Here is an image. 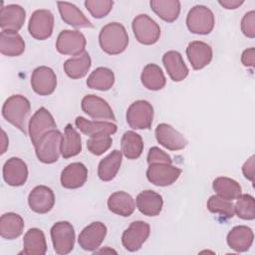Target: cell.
<instances>
[{"mask_svg":"<svg viewBox=\"0 0 255 255\" xmlns=\"http://www.w3.org/2000/svg\"><path fill=\"white\" fill-rule=\"evenodd\" d=\"M85 36L77 30H63L56 41V48L60 54L77 56L85 51Z\"/></svg>","mask_w":255,"mask_h":255,"instance_id":"cell-10","label":"cell"},{"mask_svg":"<svg viewBox=\"0 0 255 255\" xmlns=\"http://www.w3.org/2000/svg\"><path fill=\"white\" fill-rule=\"evenodd\" d=\"M3 178L10 186H21L28 178L27 164L19 157H11L3 165Z\"/></svg>","mask_w":255,"mask_h":255,"instance_id":"cell-19","label":"cell"},{"mask_svg":"<svg viewBox=\"0 0 255 255\" xmlns=\"http://www.w3.org/2000/svg\"><path fill=\"white\" fill-rule=\"evenodd\" d=\"M218 3L223 6L225 9H236L241 6L244 1L243 0H219Z\"/></svg>","mask_w":255,"mask_h":255,"instance_id":"cell-47","label":"cell"},{"mask_svg":"<svg viewBox=\"0 0 255 255\" xmlns=\"http://www.w3.org/2000/svg\"><path fill=\"white\" fill-rule=\"evenodd\" d=\"M31 86L33 91L40 96L51 95L57 86L55 72L46 66L36 68L31 76Z\"/></svg>","mask_w":255,"mask_h":255,"instance_id":"cell-13","label":"cell"},{"mask_svg":"<svg viewBox=\"0 0 255 255\" xmlns=\"http://www.w3.org/2000/svg\"><path fill=\"white\" fill-rule=\"evenodd\" d=\"M59 12L62 20L76 28H92L93 24L83 14V12L74 4L69 2H58L57 3Z\"/></svg>","mask_w":255,"mask_h":255,"instance_id":"cell-25","label":"cell"},{"mask_svg":"<svg viewBox=\"0 0 255 255\" xmlns=\"http://www.w3.org/2000/svg\"><path fill=\"white\" fill-rule=\"evenodd\" d=\"M122 151L115 149L104 157L98 166L99 178L103 181H111L115 178L122 164Z\"/></svg>","mask_w":255,"mask_h":255,"instance_id":"cell-32","label":"cell"},{"mask_svg":"<svg viewBox=\"0 0 255 255\" xmlns=\"http://www.w3.org/2000/svg\"><path fill=\"white\" fill-rule=\"evenodd\" d=\"M115 83L114 72L106 67H99L94 70L87 80V86L90 89L99 91L110 90Z\"/></svg>","mask_w":255,"mask_h":255,"instance_id":"cell-36","label":"cell"},{"mask_svg":"<svg viewBox=\"0 0 255 255\" xmlns=\"http://www.w3.org/2000/svg\"><path fill=\"white\" fill-rule=\"evenodd\" d=\"M150 233L149 225L141 220L133 221L128 229H126L122 236V243L124 247L130 252L137 251L146 241Z\"/></svg>","mask_w":255,"mask_h":255,"instance_id":"cell-11","label":"cell"},{"mask_svg":"<svg viewBox=\"0 0 255 255\" xmlns=\"http://www.w3.org/2000/svg\"><path fill=\"white\" fill-rule=\"evenodd\" d=\"M241 31L248 38L255 37V11L247 12L241 20Z\"/></svg>","mask_w":255,"mask_h":255,"instance_id":"cell-43","label":"cell"},{"mask_svg":"<svg viewBox=\"0 0 255 255\" xmlns=\"http://www.w3.org/2000/svg\"><path fill=\"white\" fill-rule=\"evenodd\" d=\"M26 12L24 8L17 4H9L4 6L0 11V27L4 31L18 32L24 25Z\"/></svg>","mask_w":255,"mask_h":255,"instance_id":"cell-18","label":"cell"},{"mask_svg":"<svg viewBox=\"0 0 255 255\" xmlns=\"http://www.w3.org/2000/svg\"><path fill=\"white\" fill-rule=\"evenodd\" d=\"M121 147L123 154L128 159H136L142 153L143 141L138 133L132 130H128L123 134Z\"/></svg>","mask_w":255,"mask_h":255,"instance_id":"cell-37","label":"cell"},{"mask_svg":"<svg viewBox=\"0 0 255 255\" xmlns=\"http://www.w3.org/2000/svg\"><path fill=\"white\" fill-rule=\"evenodd\" d=\"M147 162L148 164L151 163H158V162H163V163H172V159L169 154H167L165 151L162 149L158 148L157 146H152L147 153Z\"/></svg>","mask_w":255,"mask_h":255,"instance_id":"cell-44","label":"cell"},{"mask_svg":"<svg viewBox=\"0 0 255 255\" xmlns=\"http://www.w3.org/2000/svg\"><path fill=\"white\" fill-rule=\"evenodd\" d=\"M112 143L113 139L110 134L99 133L90 136V138L87 140V147L91 153L101 155L112 146Z\"/></svg>","mask_w":255,"mask_h":255,"instance_id":"cell-41","label":"cell"},{"mask_svg":"<svg viewBox=\"0 0 255 255\" xmlns=\"http://www.w3.org/2000/svg\"><path fill=\"white\" fill-rule=\"evenodd\" d=\"M76 127L86 135L92 136L99 133L114 134L118 128L115 124L104 121H88L83 117H77L75 120Z\"/></svg>","mask_w":255,"mask_h":255,"instance_id":"cell-31","label":"cell"},{"mask_svg":"<svg viewBox=\"0 0 255 255\" xmlns=\"http://www.w3.org/2000/svg\"><path fill=\"white\" fill-rule=\"evenodd\" d=\"M152 11L163 21L171 23L175 21L180 13V2L177 0H151Z\"/></svg>","mask_w":255,"mask_h":255,"instance_id":"cell-34","label":"cell"},{"mask_svg":"<svg viewBox=\"0 0 255 255\" xmlns=\"http://www.w3.org/2000/svg\"><path fill=\"white\" fill-rule=\"evenodd\" d=\"M157 142L169 150H180L187 145L186 138L168 124H159L155 128Z\"/></svg>","mask_w":255,"mask_h":255,"instance_id":"cell-17","label":"cell"},{"mask_svg":"<svg viewBox=\"0 0 255 255\" xmlns=\"http://www.w3.org/2000/svg\"><path fill=\"white\" fill-rule=\"evenodd\" d=\"M88 178V169L82 162L68 164L61 173V184L68 189L82 187Z\"/></svg>","mask_w":255,"mask_h":255,"instance_id":"cell-21","label":"cell"},{"mask_svg":"<svg viewBox=\"0 0 255 255\" xmlns=\"http://www.w3.org/2000/svg\"><path fill=\"white\" fill-rule=\"evenodd\" d=\"M56 128L57 125L51 113L44 107L40 108L32 116L28 125L29 135L32 143L35 144L43 134L51 129H55Z\"/></svg>","mask_w":255,"mask_h":255,"instance_id":"cell-12","label":"cell"},{"mask_svg":"<svg viewBox=\"0 0 255 255\" xmlns=\"http://www.w3.org/2000/svg\"><path fill=\"white\" fill-rule=\"evenodd\" d=\"M254 56V48H249L243 51L241 56V62L245 67H253L255 62Z\"/></svg>","mask_w":255,"mask_h":255,"instance_id":"cell-46","label":"cell"},{"mask_svg":"<svg viewBox=\"0 0 255 255\" xmlns=\"http://www.w3.org/2000/svg\"><path fill=\"white\" fill-rule=\"evenodd\" d=\"M254 234L250 227L238 225L233 227L227 234L228 246L236 252H245L249 250L253 243Z\"/></svg>","mask_w":255,"mask_h":255,"instance_id":"cell-22","label":"cell"},{"mask_svg":"<svg viewBox=\"0 0 255 255\" xmlns=\"http://www.w3.org/2000/svg\"><path fill=\"white\" fill-rule=\"evenodd\" d=\"M91 57L88 52L83 53L68 59L64 63V71L71 79H81L85 77L91 68Z\"/></svg>","mask_w":255,"mask_h":255,"instance_id":"cell-30","label":"cell"},{"mask_svg":"<svg viewBox=\"0 0 255 255\" xmlns=\"http://www.w3.org/2000/svg\"><path fill=\"white\" fill-rule=\"evenodd\" d=\"M162 63L169 75L170 79L174 82H180L188 76V68L185 65L182 56L177 51H168L162 57Z\"/></svg>","mask_w":255,"mask_h":255,"instance_id":"cell-24","label":"cell"},{"mask_svg":"<svg viewBox=\"0 0 255 255\" xmlns=\"http://www.w3.org/2000/svg\"><path fill=\"white\" fill-rule=\"evenodd\" d=\"M63 134L58 129H51L43 134L34 144L38 159L43 163H54L59 159Z\"/></svg>","mask_w":255,"mask_h":255,"instance_id":"cell-3","label":"cell"},{"mask_svg":"<svg viewBox=\"0 0 255 255\" xmlns=\"http://www.w3.org/2000/svg\"><path fill=\"white\" fill-rule=\"evenodd\" d=\"M30 102L22 95H13L9 97L2 107V116L4 119L20 129L24 134L27 133V120L30 115Z\"/></svg>","mask_w":255,"mask_h":255,"instance_id":"cell-2","label":"cell"},{"mask_svg":"<svg viewBox=\"0 0 255 255\" xmlns=\"http://www.w3.org/2000/svg\"><path fill=\"white\" fill-rule=\"evenodd\" d=\"M163 206L162 196L153 190H143L136 196V207L145 216H156Z\"/></svg>","mask_w":255,"mask_h":255,"instance_id":"cell-23","label":"cell"},{"mask_svg":"<svg viewBox=\"0 0 255 255\" xmlns=\"http://www.w3.org/2000/svg\"><path fill=\"white\" fill-rule=\"evenodd\" d=\"M242 172L247 179L254 181V155L247 159V161L243 164Z\"/></svg>","mask_w":255,"mask_h":255,"instance_id":"cell-45","label":"cell"},{"mask_svg":"<svg viewBox=\"0 0 255 255\" xmlns=\"http://www.w3.org/2000/svg\"><path fill=\"white\" fill-rule=\"evenodd\" d=\"M82 150V139L78 131L71 124L65 128V133L61 144V154L64 158H70L78 155Z\"/></svg>","mask_w":255,"mask_h":255,"instance_id":"cell-33","label":"cell"},{"mask_svg":"<svg viewBox=\"0 0 255 255\" xmlns=\"http://www.w3.org/2000/svg\"><path fill=\"white\" fill-rule=\"evenodd\" d=\"M212 188L217 195L228 200L237 199L242 191L240 184L236 180L225 176L215 178L212 182Z\"/></svg>","mask_w":255,"mask_h":255,"instance_id":"cell-38","label":"cell"},{"mask_svg":"<svg viewBox=\"0 0 255 255\" xmlns=\"http://www.w3.org/2000/svg\"><path fill=\"white\" fill-rule=\"evenodd\" d=\"M25 51V42L17 32L4 31L0 33V52L4 56L17 57Z\"/></svg>","mask_w":255,"mask_h":255,"instance_id":"cell-29","label":"cell"},{"mask_svg":"<svg viewBox=\"0 0 255 255\" xmlns=\"http://www.w3.org/2000/svg\"><path fill=\"white\" fill-rule=\"evenodd\" d=\"M142 85L150 91H158L164 88L166 80L161 68L155 64H147L140 75Z\"/></svg>","mask_w":255,"mask_h":255,"instance_id":"cell-35","label":"cell"},{"mask_svg":"<svg viewBox=\"0 0 255 255\" xmlns=\"http://www.w3.org/2000/svg\"><path fill=\"white\" fill-rule=\"evenodd\" d=\"M47 243L44 232L39 228H30L24 235L23 251L26 255H44Z\"/></svg>","mask_w":255,"mask_h":255,"instance_id":"cell-28","label":"cell"},{"mask_svg":"<svg viewBox=\"0 0 255 255\" xmlns=\"http://www.w3.org/2000/svg\"><path fill=\"white\" fill-rule=\"evenodd\" d=\"M24 230L23 218L14 212L4 213L0 218V235L7 240L18 238Z\"/></svg>","mask_w":255,"mask_h":255,"instance_id":"cell-27","label":"cell"},{"mask_svg":"<svg viewBox=\"0 0 255 255\" xmlns=\"http://www.w3.org/2000/svg\"><path fill=\"white\" fill-rule=\"evenodd\" d=\"M186 55L194 70H201L212 60V48L205 42L193 41L186 48Z\"/></svg>","mask_w":255,"mask_h":255,"instance_id":"cell-20","label":"cell"},{"mask_svg":"<svg viewBox=\"0 0 255 255\" xmlns=\"http://www.w3.org/2000/svg\"><path fill=\"white\" fill-rule=\"evenodd\" d=\"M28 204L31 210L36 213H48L54 207L55 194L50 187L46 185H38L29 193Z\"/></svg>","mask_w":255,"mask_h":255,"instance_id":"cell-16","label":"cell"},{"mask_svg":"<svg viewBox=\"0 0 255 255\" xmlns=\"http://www.w3.org/2000/svg\"><path fill=\"white\" fill-rule=\"evenodd\" d=\"M107 204L110 211L123 217L130 216L135 208L133 198L125 191H117L111 194Z\"/></svg>","mask_w":255,"mask_h":255,"instance_id":"cell-26","label":"cell"},{"mask_svg":"<svg viewBox=\"0 0 255 255\" xmlns=\"http://www.w3.org/2000/svg\"><path fill=\"white\" fill-rule=\"evenodd\" d=\"M215 24L213 12L204 5H195L192 7L186 17V26L193 34L207 35Z\"/></svg>","mask_w":255,"mask_h":255,"instance_id":"cell-4","label":"cell"},{"mask_svg":"<svg viewBox=\"0 0 255 255\" xmlns=\"http://www.w3.org/2000/svg\"><path fill=\"white\" fill-rule=\"evenodd\" d=\"M131 26L134 37L140 44H155L160 37V28L158 24L146 14L135 16Z\"/></svg>","mask_w":255,"mask_h":255,"instance_id":"cell-7","label":"cell"},{"mask_svg":"<svg viewBox=\"0 0 255 255\" xmlns=\"http://www.w3.org/2000/svg\"><path fill=\"white\" fill-rule=\"evenodd\" d=\"M114 1L112 0H87L85 6L94 18L101 19L106 17L113 9Z\"/></svg>","mask_w":255,"mask_h":255,"instance_id":"cell-42","label":"cell"},{"mask_svg":"<svg viewBox=\"0 0 255 255\" xmlns=\"http://www.w3.org/2000/svg\"><path fill=\"white\" fill-rule=\"evenodd\" d=\"M181 174V169L169 163H151L146 170L149 182L156 186H168L174 183Z\"/></svg>","mask_w":255,"mask_h":255,"instance_id":"cell-9","label":"cell"},{"mask_svg":"<svg viewBox=\"0 0 255 255\" xmlns=\"http://www.w3.org/2000/svg\"><path fill=\"white\" fill-rule=\"evenodd\" d=\"M54 28V15L48 9L33 12L28 24L30 35L36 40H46L51 37Z\"/></svg>","mask_w":255,"mask_h":255,"instance_id":"cell-8","label":"cell"},{"mask_svg":"<svg viewBox=\"0 0 255 255\" xmlns=\"http://www.w3.org/2000/svg\"><path fill=\"white\" fill-rule=\"evenodd\" d=\"M82 110L85 114L94 120L116 121V117L110 105L102 98L96 95H87L81 103Z\"/></svg>","mask_w":255,"mask_h":255,"instance_id":"cell-14","label":"cell"},{"mask_svg":"<svg viewBox=\"0 0 255 255\" xmlns=\"http://www.w3.org/2000/svg\"><path fill=\"white\" fill-rule=\"evenodd\" d=\"M51 239L57 254H69L75 244V230L73 225L68 221L56 222L51 228Z\"/></svg>","mask_w":255,"mask_h":255,"instance_id":"cell-6","label":"cell"},{"mask_svg":"<svg viewBox=\"0 0 255 255\" xmlns=\"http://www.w3.org/2000/svg\"><path fill=\"white\" fill-rule=\"evenodd\" d=\"M207 209L212 213L220 214L226 218H232L235 214L232 200L225 199L219 195H212L207 201Z\"/></svg>","mask_w":255,"mask_h":255,"instance_id":"cell-39","label":"cell"},{"mask_svg":"<svg viewBox=\"0 0 255 255\" xmlns=\"http://www.w3.org/2000/svg\"><path fill=\"white\" fill-rule=\"evenodd\" d=\"M107 235V226L100 222H92L80 233L78 242L80 247L86 251H95L100 247Z\"/></svg>","mask_w":255,"mask_h":255,"instance_id":"cell-15","label":"cell"},{"mask_svg":"<svg viewBox=\"0 0 255 255\" xmlns=\"http://www.w3.org/2000/svg\"><path fill=\"white\" fill-rule=\"evenodd\" d=\"M8 146V139L6 137V133L4 130H2V149H1V154H3Z\"/></svg>","mask_w":255,"mask_h":255,"instance_id":"cell-48","label":"cell"},{"mask_svg":"<svg viewBox=\"0 0 255 255\" xmlns=\"http://www.w3.org/2000/svg\"><path fill=\"white\" fill-rule=\"evenodd\" d=\"M153 119V108L144 100L133 102L127 111V122L133 129H148Z\"/></svg>","mask_w":255,"mask_h":255,"instance_id":"cell-5","label":"cell"},{"mask_svg":"<svg viewBox=\"0 0 255 255\" xmlns=\"http://www.w3.org/2000/svg\"><path fill=\"white\" fill-rule=\"evenodd\" d=\"M99 43L102 50L109 55L123 53L128 45V36L126 28L119 22L105 25L99 34Z\"/></svg>","mask_w":255,"mask_h":255,"instance_id":"cell-1","label":"cell"},{"mask_svg":"<svg viewBox=\"0 0 255 255\" xmlns=\"http://www.w3.org/2000/svg\"><path fill=\"white\" fill-rule=\"evenodd\" d=\"M235 213L243 220H253L255 218V199L250 194H241L234 205Z\"/></svg>","mask_w":255,"mask_h":255,"instance_id":"cell-40","label":"cell"}]
</instances>
